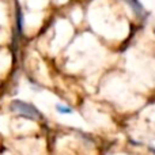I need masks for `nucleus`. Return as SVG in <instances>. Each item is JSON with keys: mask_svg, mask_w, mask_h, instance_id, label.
I'll return each mask as SVG.
<instances>
[{"mask_svg": "<svg viewBox=\"0 0 155 155\" xmlns=\"http://www.w3.org/2000/svg\"><path fill=\"white\" fill-rule=\"evenodd\" d=\"M10 107L16 114L23 116V117H27V118H31V120H40V118H42V114H41L40 110H38L34 105L27 104V102L15 99V101L11 102Z\"/></svg>", "mask_w": 155, "mask_h": 155, "instance_id": "obj_1", "label": "nucleus"}, {"mask_svg": "<svg viewBox=\"0 0 155 155\" xmlns=\"http://www.w3.org/2000/svg\"><path fill=\"white\" fill-rule=\"evenodd\" d=\"M23 26H25L23 12H22V10L16 5V8H15V27H16V33H18L19 37L23 35Z\"/></svg>", "mask_w": 155, "mask_h": 155, "instance_id": "obj_2", "label": "nucleus"}, {"mask_svg": "<svg viewBox=\"0 0 155 155\" xmlns=\"http://www.w3.org/2000/svg\"><path fill=\"white\" fill-rule=\"evenodd\" d=\"M127 3H128V5L131 7V10L134 11V14L137 16V18H143L144 16V7H143V4L140 3V0H125Z\"/></svg>", "mask_w": 155, "mask_h": 155, "instance_id": "obj_3", "label": "nucleus"}, {"mask_svg": "<svg viewBox=\"0 0 155 155\" xmlns=\"http://www.w3.org/2000/svg\"><path fill=\"white\" fill-rule=\"evenodd\" d=\"M56 109H57V112L61 113V114H71V113L74 112L70 106H67V105H61V104L56 105Z\"/></svg>", "mask_w": 155, "mask_h": 155, "instance_id": "obj_4", "label": "nucleus"}, {"mask_svg": "<svg viewBox=\"0 0 155 155\" xmlns=\"http://www.w3.org/2000/svg\"><path fill=\"white\" fill-rule=\"evenodd\" d=\"M151 151H153V153L155 154V148H151Z\"/></svg>", "mask_w": 155, "mask_h": 155, "instance_id": "obj_5", "label": "nucleus"}]
</instances>
